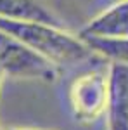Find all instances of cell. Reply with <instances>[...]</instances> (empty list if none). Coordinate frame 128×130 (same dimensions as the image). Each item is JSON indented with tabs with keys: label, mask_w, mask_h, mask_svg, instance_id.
<instances>
[{
	"label": "cell",
	"mask_w": 128,
	"mask_h": 130,
	"mask_svg": "<svg viewBox=\"0 0 128 130\" xmlns=\"http://www.w3.org/2000/svg\"><path fill=\"white\" fill-rule=\"evenodd\" d=\"M9 130H36V128H9Z\"/></svg>",
	"instance_id": "9c48e42d"
},
{
	"label": "cell",
	"mask_w": 128,
	"mask_h": 130,
	"mask_svg": "<svg viewBox=\"0 0 128 130\" xmlns=\"http://www.w3.org/2000/svg\"><path fill=\"white\" fill-rule=\"evenodd\" d=\"M107 130H128V64L107 66Z\"/></svg>",
	"instance_id": "277c9868"
},
{
	"label": "cell",
	"mask_w": 128,
	"mask_h": 130,
	"mask_svg": "<svg viewBox=\"0 0 128 130\" xmlns=\"http://www.w3.org/2000/svg\"><path fill=\"white\" fill-rule=\"evenodd\" d=\"M0 18L12 21H35L61 26L59 19L36 0H0Z\"/></svg>",
	"instance_id": "8992f818"
},
{
	"label": "cell",
	"mask_w": 128,
	"mask_h": 130,
	"mask_svg": "<svg viewBox=\"0 0 128 130\" xmlns=\"http://www.w3.org/2000/svg\"><path fill=\"white\" fill-rule=\"evenodd\" d=\"M80 38H126L128 37V0H118L109 9L87 23Z\"/></svg>",
	"instance_id": "5b68a950"
},
{
	"label": "cell",
	"mask_w": 128,
	"mask_h": 130,
	"mask_svg": "<svg viewBox=\"0 0 128 130\" xmlns=\"http://www.w3.org/2000/svg\"><path fill=\"white\" fill-rule=\"evenodd\" d=\"M0 68L4 76L17 80L54 82L57 78V64L43 57L21 40L0 30Z\"/></svg>",
	"instance_id": "7a4b0ae2"
},
{
	"label": "cell",
	"mask_w": 128,
	"mask_h": 130,
	"mask_svg": "<svg viewBox=\"0 0 128 130\" xmlns=\"http://www.w3.org/2000/svg\"><path fill=\"white\" fill-rule=\"evenodd\" d=\"M69 102L76 120H97L107 104V70H94L80 75L69 87Z\"/></svg>",
	"instance_id": "3957f363"
},
{
	"label": "cell",
	"mask_w": 128,
	"mask_h": 130,
	"mask_svg": "<svg viewBox=\"0 0 128 130\" xmlns=\"http://www.w3.org/2000/svg\"><path fill=\"white\" fill-rule=\"evenodd\" d=\"M92 52L104 56L109 62L128 64V37L126 38H81Z\"/></svg>",
	"instance_id": "52a82bcc"
},
{
	"label": "cell",
	"mask_w": 128,
	"mask_h": 130,
	"mask_svg": "<svg viewBox=\"0 0 128 130\" xmlns=\"http://www.w3.org/2000/svg\"><path fill=\"white\" fill-rule=\"evenodd\" d=\"M2 80H4V73H2V68H0V87H2Z\"/></svg>",
	"instance_id": "ba28073f"
},
{
	"label": "cell",
	"mask_w": 128,
	"mask_h": 130,
	"mask_svg": "<svg viewBox=\"0 0 128 130\" xmlns=\"http://www.w3.org/2000/svg\"><path fill=\"white\" fill-rule=\"evenodd\" d=\"M0 30L21 40L49 61L59 64H71L87 59L94 52L80 37H75L61 26L35 21H12L0 18Z\"/></svg>",
	"instance_id": "6da1fadb"
}]
</instances>
